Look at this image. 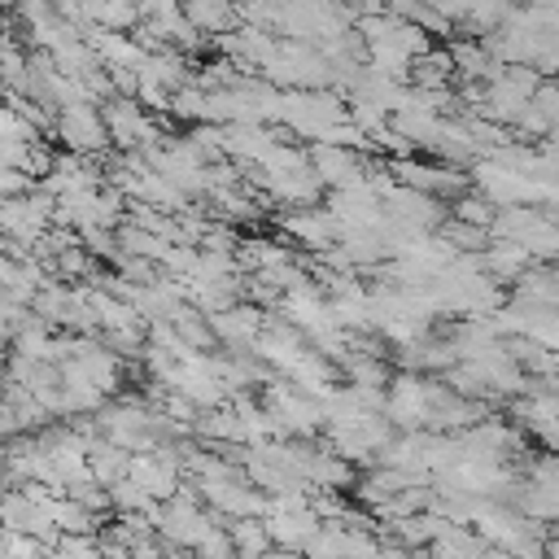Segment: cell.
Wrapping results in <instances>:
<instances>
[{
  "mask_svg": "<svg viewBox=\"0 0 559 559\" xmlns=\"http://www.w3.org/2000/svg\"><path fill=\"white\" fill-rule=\"evenodd\" d=\"M61 148L70 153H105L114 148L109 144V131H105V118H100V105H57L52 109V131H48Z\"/></svg>",
  "mask_w": 559,
  "mask_h": 559,
  "instance_id": "1",
  "label": "cell"
},
{
  "mask_svg": "<svg viewBox=\"0 0 559 559\" xmlns=\"http://www.w3.org/2000/svg\"><path fill=\"white\" fill-rule=\"evenodd\" d=\"M367 157L371 153H358L349 144H328V140H306V162L314 170V179L323 188H341L349 179H358L367 170Z\"/></svg>",
  "mask_w": 559,
  "mask_h": 559,
  "instance_id": "2",
  "label": "cell"
},
{
  "mask_svg": "<svg viewBox=\"0 0 559 559\" xmlns=\"http://www.w3.org/2000/svg\"><path fill=\"white\" fill-rule=\"evenodd\" d=\"M275 227L284 240H293L301 249H328L336 240V223L323 205H284L275 214Z\"/></svg>",
  "mask_w": 559,
  "mask_h": 559,
  "instance_id": "3",
  "label": "cell"
},
{
  "mask_svg": "<svg viewBox=\"0 0 559 559\" xmlns=\"http://www.w3.org/2000/svg\"><path fill=\"white\" fill-rule=\"evenodd\" d=\"M262 310L266 306H253V301H231V306H223V310H214V314H205L210 319V332H214V341L218 345H227V349H245L249 341H253V332L262 328Z\"/></svg>",
  "mask_w": 559,
  "mask_h": 559,
  "instance_id": "4",
  "label": "cell"
},
{
  "mask_svg": "<svg viewBox=\"0 0 559 559\" xmlns=\"http://www.w3.org/2000/svg\"><path fill=\"white\" fill-rule=\"evenodd\" d=\"M262 524H266L271 546H280V550H301V546L310 542V533L319 528V515H314L310 507H301V511H271V515H262Z\"/></svg>",
  "mask_w": 559,
  "mask_h": 559,
  "instance_id": "5",
  "label": "cell"
},
{
  "mask_svg": "<svg viewBox=\"0 0 559 559\" xmlns=\"http://www.w3.org/2000/svg\"><path fill=\"white\" fill-rule=\"evenodd\" d=\"M87 476H92L96 485H114L118 476H127V450L96 432V437L87 441Z\"/></svg>",
  "mask_w": 559,
  "mask_h": 559,
  "instance_id": "6",
  "label": "cell"
},
{
  "mask_svg": "<svg viewBox=\"0 0 559 559\" xmlns=\"http://www.w3.org/2000/svg\"><path fill=\"white\" fill-rule=\"evenodd\" d=\"M183 17L201 31V35H218V31H231L240 17L231 9V0H179Z\"/></svg>",
  "mask_w": 559,
  "mask_h": 559,
  "instance_id": "7",
  "label": "cell"
},
{
  "mask_svg": "<svg viewBox=\"0 0 559 559\" xmlns=\"http://www.w3.org/2000/svg\"><path fill=\"white\" fill-rule=\"evenodd\" d=\"M166 319L175 323V332L192 345V349H214L218 341H214V332H210V319L192 306V301H175L170 310H166Z\"/></svg>",
  "mask_w": 559,
  "mask_h": 559,
  "instance_id": "8",
  "label": "cell"
},
{
  "mask_svg": "<svg viewBox=\"0 0 559 559\" xmlns=\"http://www.w3.org/2000/svg\"><path fill=\"white\" fill-rule=\"evenodd\" d=\"M223 528H227L236 555H266V550H275L271 537H266L262 515H236V520H223Z\"/></svg>",
  "mask_w": 559,
  "mask_h": 559,
  "instance_id": "9",
  "label": "cell"
},
{
  "mask_svg": "<svg viewBox=\"0 0 559 559\" xmlns=\"http://www.w3.org/2000/svg\"><path fill=\"white\" fill-rule=\"evenodd\" d=\"M445 205H450L445 214H454V218H463V223H476V227H485V231H489V223H493V210H498V205H493L489 197H480L472 183H467L463 192H454Z\"/></svg>",
  "mask_w": 559,
  "mask_h": 559,
  "instance_id": "10",
  "label": "cell"
},
{
  "mask_svg": "<svg viewBox=\"0 0 559 559\" xmlns=\"http://www.w3.org/2000/svg\"><path fill=\"white\" fill-rule=\"evenodd\" d=\"M192 550H197V555H218V559H223V555H236V550H231V537H227V528H223V524H214V528H210Z\"/></svg>",
  "mask_w": 559,
  "mask_h": 559,
  "instance_id": "11",
  "label": "cell"
},
{
  "mask_svg": "<svg viewBox=\"0 0 559 559\" xmlns=\"http://www.w3.org/2000/svg\"><path fill=\"white\" fill-rule=\"evenodd\" d=\"M105 74H109V87H114V96H135V83H140L135 66H105Z\"/></svg>",
  "mask_w": 559,
  "mask_h": 559,
  "instance_id": "12",
  "label": "cell"
},
{
  "mask_svg": "<svg viewBox=\"0 0 559 559\" xmlns=\"http://www.w3.org/2000/svg\"><path fill=\"white\" fill-rule=\"evenodd\" d=\"M380 4H384L389 13H397V17H411V9H415L419 0H380Z\"/></svg>",
  "mask_w": 559,
  "mask_h": 559,
  "instance_id": "13",
  "label": "cell"
}]
</instances>
